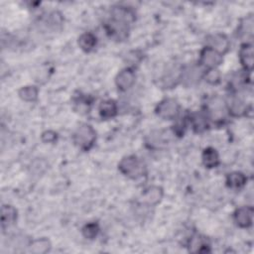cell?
I'll list each match as a JSON object with an SVG mask.
<instances>
[{
	"label": "cell",
	"instance_id": "ffe728a7",
	"mask_svg": "<svg viewBox=\"0 0 254 254\" xmlns=\"http://www.w3.org/2000/svg\"><path fill=\"white\" fill-rule=\"evenodd\" d=\"M247 177L239 171H233L226 175L225 177V185L228 189L239 190L246 186Z\"/></svg>",
	"mask_w": 254,
	"mask_h": 254
},
{
	"label": "cell",
	"instance_id": "52a82bcc",
	"mask_svg": "<svg viewBox=\"0 0 254 254\" xmlns=\"http://www.w3.org/2000/svg\"><path fill=\"white\" fill-rule=\"evenodd\" d=\"M64 24V15L58 11L53 10L47 13H44L40 16L38 20V25L41 29L46 32H56L61 30Z\"/></svg>",
	"mask_w": 254,
	"mask_h": 254
},
{
	"label": "cell",
	"instance_id": "4dcf8cb0",
	"mask_svg": "<svg viewBox=\"0 0 254 254\" xmlns=\"http://www.w3.org/2000/svg\"><path fill=\"white\" fill-rule=\"evenodd\" d=\"M48 169V163L44 159H36L31 166L32 173L34 175H42Z\"/></svg>",
	"mask_w": 254,
	"mask_h": 254
},
{
	"label": "cell",
	"instance_id": "ba28073f",
	"mask_svg": "<svg viewBox=\"0 0 254 254\" xmlns=\"http://www.w3.org/2000/svg\"><path fill=\"white\" fill-rule=\"evenodd\" d=\"M183 65L172 64L167 66V68L159 76V85L162 88L170 89L176 87L181 81V72Z\"/></svg>",
	"mask_w": 254,
	"mask_h": 254
},
{
	"label": "cell",
	"instance_id": "d6986e66",
	"mask_svg": "<svg viewBox=\"0 0 254 254\" xmlns=\"http://www.w3.org/2000/svg\"><path fill=\"white\" fill-rule=\"evenodd\" d=\"M110 16L123 20L130 25L135 22L136 20V13L135 11L128 6L124 5H115L110 10Z\"/></svg>",
	"mask_w": 254,
	"mask_h": 254
},
{
	"label": "cell",
	"instance_id": "277c9868",
	"mask_svg": "<svg viewBox=\"0 0 254 254\" xmlns=\"http://www.w3.org/2000/svg\"><path fill=\"white\" fill-rule=\"evenodd\" d=\"M204 113L209 121H212L216 124L224 121L227 113L225 100L219 96H214L210 98L205 104Z\"/></svg>",
	"mask_w": 254,
	"mask_h": 254
},
{
	"label": "cell",
	"instance_id": "4fadbf2b",
	"mask_svg": "<svg viewBox=\"0 0 254 254\" xmlns=\"http://www.w3.org/2000/svg\"><path fill=\"white\" fill-rule=\"evenodd\" d=\"M253 207L251 205H243L237 207L233 212V221L240 228H249L253 222Z\"/></svg>",
	"mask_w": 254,
	"mask_h": 254
},
{
	"label": "cell",
	"instance_id": "ac0fdd59",
	"mask_svg": "<svg viewBox=\"0 0 254 254\" xmlns=\"http://www.w3.org/2000/svg\"><path fill=\"white\" fill-rule=\"evenodd\" d=\"M189 124L195 133H202L209 127V120L204 111H198L189 115Z\"/></svg>",
	"mask_w": 254,
	"mask_h": 254
},
{
	"label": "cell",
	"instance_id": "3957f363",
	"mask_svg": "<svg viewBox=\"0 0 254 254\" xmlns=\"http://www.w3.org/2000/svg\"><path fill=\"white\" fill-rule=\"evenodd\" d=\"M130 24L118 18L110 16L103 24L107 37L115 42H123L128 39Z\"/></svg>",
	"mask_w": 254,
	"mask_h": 254
},
{
	"label": "cell",
	"instance_id": "8992f818",
	"mask_svg": "<svg viewBox=\"0 0 254 254\" xmlns=\"http://www.w3.org/2000/svg\"><path fill=\"white\" fill-rule=\"evenodd\" d=\"M204 68L199 64H189L183 65L180 83L186 87H191L199 83L203 78Z\"/></svg>",
	"mask_w": 254,
	"mask_h": 254
},
{
	"label": "cell",
	"instance_id": "7c38bea8",
	"mask_svg": "<svg viewBox=\"0 0 254 254\" xmlns=\"http://www.w3.org/2000/svg\"><path fill=\"white\" fill-rule=\"evenodd\" d=\"M136 80V73L134 67L127 66L122 68L115 76V85L120 91H127L130 89Z\"/></svg>",
	"mask_w": 254,
	"mask_h": 254
},
{
	"label": "cell",
	"instance_id": "44dd1931",
	"mask_svg": "<svg viewBox=\"0 0 254 254\" xmlns=\"http://www.w3.org/2000/svg\"><path fill=\"white\" fill-rule=\"evenodd\" d=\"M98 114L102 120H109L118 114V104L114 99H105L98 106Z\"/></svg>",
	"mask_w": 254,
	"mask_h": 254
},
{
	"label": "cell",
	"instance_id": "f546056e",
	"mask_svg": "<svg viewBox=\"0 0 254 254\" xmlns=\"http://www.w3.org/2000/svg\"><path fill=\"white\" fill-rule=\"evenodd\" d=\"M73 101H74L75 106H77L79 110L84 108L85 111H87V110H89L93 100L90 96H88L86 94H78L77 96H75L73 98Z\"/></svg>",
	"mask_w": 254,
	"mask_h": 254
},
{
	"label": "cell",
	"instance_id": "30bf717a",
	"mask_svg": "<svg viewBox=\"0 0 254 254\" xmlns=\"http://www.w3.org/2000/svg\"><path fill=\"white\" fill-rule=\"evenodd\" d=\"M227 113L232 117H242L249 111V106L243 98L238 96L236 93H231L225 100Z\"/></svg>",
	"mask_w": 254,
	"mask_h": 254
},
{
	"label": "cell",
	"instance_id": "5b68a950",
	"mask_svg": "<svg viewBox=\"0 0 254 254\" xmlns=\"http://www.w3.org/2000/svg\"><path fill=\"white\" fill-rule=\"evenodd\" d=\"M181 112V105L173 97H165L155 107V113L163 120H175Z\"/></svg>",
	"mask_w": 254,
	"mask_h": 254
},
{
	"label": "cell",
	"instance_id": "d4e9b609",
	"mask_svg": "<svg viewBox=\"0 0 254 254\" xmlns=\"http://www.w3.org/2000/svg\"><path fill=\"white\" fill-rule=\"evenodd\" d=\"M29 252L34 254H46L52 249V242L47 237L32 239L29 247Z\"/></svg>",
	"mask_w": 254,
	"mask_h": 254
},
{
	"label": "cell",
	"instance_id": "9c48e42d",
	"mask_svg": "<svg viewBox=\"0 0 254 254\" xmlns=\"http://www.w3.org/2000/svg\"><path fill=\"white\" fill-rule=\"evenodd\" d=\"M223 62V56L213 49L204 46L199 52L198 64L204 69L217 68Z\"/></svg>",
	"mask_w": 254,
	"mask_h": 254
},
{
	"label": "cell",
	"instance_id": "e0dca14e",
	"mask_svg": "<svg viewBox=\"0 0 254 254\" xmlns=\"http://www.w3.org/2000/svg\"><path fill=\"white\" fill-rule=\"evenodd\" d=\"M253 15H248L241 19L237 27V37L244 41V43H251L253 37Z\"/></svg>",
	"mask_w": 254,
	"mask_h": 254
},
{
	"label": "cell",
	"instance_id": "5bb4252c",
	"mask_svg": "<svg viewBox=\"0 0 254 254\" xmlns=\"http://www.w3.org/2000/svg\"><path fill=\"white\" fill-rule=\"evenodd\" d=\"M239 62L242 65L243 70L251 72L254 64L253 58V45L252 43H242L238 52Z\"/></svg>",
	"mask_w": 254,
	"mask_h": 254
},
{
	"label": "cell",
	"instance_id": "83f0119b",
	"mask_svg": "<svg viewBox=\"0 0 254 254\" xmlns=\"http://www.w3.org/2000/svg\"><path fill=\"white\" fill-rule=\"evenodd\" d=\"M100 232V226L98 222L90 221L85 223L81 228V235L87 240H94Z\"/></svg>",
	"mask_w": 254,
	"mask_h": 254
},
{
	"label": "cell",
	"instance_id": "7402d4cb",
	"mask_svg": "<svg viewBox=\"0 0 254 254\" xmlns=\"http://www.w3.org/2000/svg\"><path fill=\"white\" fill-rule=\"evenodd\" d=\"M189 251L192 253H205L210 252V245L201 235L194 234L192 235L188 242Z\"/></svg>",
	"mask_w": 254,
	"mask_h": 254
},
{
	"label": "cell",
	"instance_id": "2e32d148",
	"mask_svg": "<svg viewBox=\"0 0 254 254\" xmlns=\"http://www.w3.org/2000/svg\"><path fill=\"white\" fill-rule=\"evenodd\" d=\"M18 219V211L12 204H3L1 206V228L3 231L15 225Z\"/></svg>",
	"mask_w": 254,
	"mask_h": 254
},
{
	"label": "cell",
	"instance_id": "7a4b0ae2",
	"mask_svg": "<svg viewBox=\"0 0 254 254\" xmlns=\"http://www.w3.org/2000/svg\"><path fill=\"white\" fill-rule=\"evenodd\" d=\"M97 134L95 129L87 123L80 124L72 134L73 144L81 151L88 152L95 145Z\"/></svg>",
	"mask_w": 254,
	"mask_h": 254
},
{
	"label": "cell",
	"instance_id": "4316f807",
	"mask_svg": "<svg viewBox=\"0 0 254 254\" xmlns=\"http://www.w3.org/2000/svg\"><path fill=\"white\" fill-rule=\"evenodd\" d=\"M19 97L26 102H35L39 97V88L36 85H25L18 90Z\"/></svg>",
	"mask_w": 254,
	"mask_h": 254
},
{
	"label": "cell",
	"instance_id": "603a6c76",
	"mask_svg": "<svg viewBox=\"0 0 254 254\" xmlns=\"http://www.w3.org/2000/svg\"><path fill=\"white\" fill-rule=\"evenodd\" d=\"M201 162L206 169H214L220 163V158L217 150L213 147H206L201 153Z\"/></svg>",
	"mask_w": 254,
	"mask_h": 254
},
{
	"label": "cell",
	"instance_id": "cb8c5ba5",
	"mask_svg": "<svg viewBox=\"0 0 254 254\" xmlns=\"http://www.w3.org/2000/svg\"><path fill=\"white\" fill-rule=\"evenodd\" d=\"M77 45L84 53H91L97 46V37L92 32H84L78 37Z\"/></svg>",
	"mask_w": 254,
	"mask_h": 254
},
{
	"label": "cell",
	"instance_id": "484cf974",
	"mask_svg": "<svg viewBox=\"0 0 254 254\" xmlns=\"http://www.w3.org/2000/svg\"><path fill=\"white\" fill-rule=\"evenodd\" d=\"M165 134H163L162 130L159 131H154L152 133H150L147 138H146V146L150 149H160L162 148L166 143H167V139L164 136Z\"/></svg>",
	"mask_w": 254,
	"mask_h": 254
},
{
	"label": "cell",
	"instance_id": "1f68e13d",
	"mask_svg": "<svg viewBox=\"0 0 254 254\" xmlns=\"http://www.w3.org/2000/svg\"><path fill=\"white\" fill-rule=\"evenodd\" d=\"M58 138H59V135L54 130H47V131L43 132L41 135V140L47 144L56 143L58 141Z\"/></svg>",
	"mask_w": 254,
	"mask_h": 254
},
{
	"label": "cell",
	"instance_id": "9a60e30c",
	"mask_svg": "<svg viewBox=\"0 0 254 254\" xmlns=\"http://www.w3.org/2000/svg\"><path fill=\"white\" fill-rule=\"evenodd\" d=\"M164 196V190L160 186H150L142 193L143 204L147 206H155L161 202Z\"/></svg>",
	"mask_w": 254,
	"mask_h": 254
},
{
	"label": "cell",
	"instance_id": "f1b7e54d",
	"mask_svg": "<svg viewBox=\"0 0 254 254\" xmlns=\"http://www.w3.org/2000/svg\"><path fill=\"white\" fill-rule=\"evenodd\" d=\"M220 72L217 68H211V69H205L203 73V78L207 83L211 85H216L220 82Z\"/></svg>",
	"mask_w": 254,
	"mask_h": 254
},
{
	"label": "cell",
	"instance_id": "8fae6325",
	"mask_svg": "<svg viewBox=\"0 0 254 254\" xmlns=\"http://www.w3.org/2000/svg\"><path fill=\"white\" fill-rule=\"evenodd\" d=\"M205 46L213 49L214 51L218 52L223 56L229 51L231 43L225 34L217 32V33L209 34L206 36Z\"/></svg>",
	"mask_w": 254,
	"mask_h": 254
},
{
	"label": "cell",
	"instance_id": "6da1fadb",
	"mask_svg": "<svg viewBox=\"0 0 254 254\" xmlns=\"http://www.w3.org/2000/svg\"><path fill=\"white\" fill-rule=\"evenodd\" d=\"M118 170L123 176L135 181L142 179L147 174L145 164L135 155L123 157L118 163Z\"/></svg>",
	"mask_w": 254,
	"mask_h": 254
}]
</instances>
